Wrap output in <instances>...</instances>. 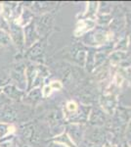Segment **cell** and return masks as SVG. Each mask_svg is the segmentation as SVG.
<instances>
[{
    "label": "cell",
    "mask_w": 131,
    "mask_h": 147,
    "mask_svg": "<svg viewBox=\"0 0 131 147\" xmlns=\"http://www.w3.org/2000/svg\"><path fill=\"white\" fill-rule=\"evenodd\" d=\"M10 80L18 88L26 91L27 80H26V64L24 62H17L14 64L10 71Z\"/></svg>",
    "instance_id": "cell-1"
},
{
    "label": "cell",
    "mask_w": 131,
    "mask_h": 147,
    "mask_svg": "<svg viewBox=\"0 0 131 147\" xmlns=\"http://www.w3.org/2000/svg\"><path fill=\"white\" fill-rule=\"evenodd\" d=\"M45 46H46V37L40 38L36 43H34L32 47L27 49V51L24 52L23 58L28 59L32 62H42L44 57Z\"/></svg>",
    "instance_id": "cell-2"
},
{
    "label": "cell",
    "mask_w": 131,
    "mask_h": 147,
    "mask_svg": "<svg viewBox=\"0 0 131 147\" xmlns=\"http://www.w3.org/2000/svg\"><path fill=\"white\" fill-rule=\"evenodd\" d=\"M9 35H10L11 41L13 42L18 48L20 54L25 52V37H24V30L17 22H10V30H9Z\"/></svg>",
    "instance_id": "cell-3"
},
{
    "label": "cell",
    "mask_w": 131,
    "mask_h": 147,
    "mask_svg": "<svg viewBox=\"0 0 131 147\" xmlns=\"http://www.w3.org/2000/svg\"><path fill=\"white\" fill-rule=\"evenodd\" d=\"M21 137L27 145H33L40 140V134L34 124H26L21 127Z\"/></svg>",
    "instance_id": "cell-4"
},
{
    "label": "cell",
    "mask_w": 131,
    "mask_h": 147,
    "mask_svg": "<svg viewBox=\"0 0 131 147\" xmlns=\"http://www.w3.org/2000/svg\"><path fill=\"white\" fill-rule=\"evenodd\" d=\"M23 30H24V37H25V51H26L30 47H32L34 43H36L41 37H40V35L38 34V32L36 30V28H35L34 20L32 22H30L28 25L25 26L23 28Z\"/></svg>",
    "instance_id": "cell-5"
},
{
    "label": "cell",
    "mask_w": 131,
    "mask_h": 147,
    "mask_svg": "<svg viewBox=\"0 0 131 147\" xmlns=\"http://www.w3.org/2000/svg\"><path fill=\"white\" fill-rule=\"evenodd\" d=\"M53 22H54L53 15L50 13L44 14V15L40 16L37 20H34L35 28H36V30L38 32V34L40 35V37H41V35H43L45 37L47 36L49 30L52 28Z\"/></svg>",
    "instance_id": "cell-6"
},
{
    "label": "cell",
    "mask_w": 131,
    "mask_h": 147,
    "mask_svg": "<svg viewBox=\"0 0 131 147\" xmlns=\"http://www.w3.org/2000/svg\"><path fill=\"white\" fill-rule=\"evenodd\" d=\"M19 119L18 111L13 105L8 104V105L3 106L0 108V123H5V124H13Z\"/></svg>",
    "instance_id": "cell-7"
},
{
    "label": "cell",
    "mask_w": 131,
    "mask_h": 147,
    "mask_svg": "<svg viewBox=\"0 0 131 147\" xmlns=\"http://www.w3.org/2000/svg\"><path fill=\"white\" fill-rule=\"evenodd\" d=\"M2 92L4 93L7 98H9L12 101L20 102L23 100L24 96L26 95V91L21 90L20 88L16 86L13 84H8L5 86L2 87Z\"/></svg>",
    "instance_id": "cell-8"
},
{
    "label": "cell",
    "mask_w": 131,
    "mask_h": 147,
    "mask_svg": "<svg viewBox=\"0 0 131 147\" xmlns=\"http://www.w3.org/2000/svg\"><path fill=\"white\" fill-rule=\"evenodd\" d=\"M41 98H42L41 90L39 88H37V87H35V88L30 89V90H28L26 93V95L24 96L22 101L25 104H28L30 106H35L41 100Z\"/></svg>",
    "instance_id": "cell-9"
},
{
    "label": "cell",
    "mask_w": 131,
    "mask_h": 147,
    "mask_svg": "<svg viewBox=\"0 0 131 147\" xmlns=\"http://www.w3.org/2000/svg\"><path fill=\"white\" fill-rule=\"evenodd\" d=\"M33 18H34V16H33V13L32 12V10H30L28 7H24L22 13H21V16L19 17L18 20L15 21V22H17L21 27L24 28L25 26L28 25L30 22H32Z\"/></svg>",
    "instance_id": "cell-10"
},
{
    "label": "cell",
    "mask_w": 131,
    "mask_h": 147,
    "mask_svg": "<svg viewBox=\"0 0 131 147\" xmlns=\"http://www.w3.org/2000/svg\"><path fill=\"white\" fill-rule=\"evenodd\" d=\"M14 131H15V127L13 125V124L0 123V139H3L7 136H12Z\"/></svg>",
    "instance_id": "cell-11"
},
{
    "label": "cell",
    "mask_w": 131,
    "mask_h": 147,
    "mask_svg": "<svg viewBox=\"0 0 131 147\" xmlns=\"http://www.w3.org/2000/svg\"><path fill=\"white\" fill-rule=\"evenodd\" d=\"M50 4L48 2H32V12L35 13H46L48 11Z\"/></svg>",
    "instance_id": "cell-12"
},
{
    "label": "cell",
    "mask_w": 131,
    "mask_h": 147,
    "mask_svg": "<svg viewBox=\"0 0 131 147\" xmlns=\"http://www.w3.org/2000/svg\"><path fill=\"white\" fill-rule=\"evenodd\" d=\"M10 43H11V38L9 34H7V32L0 30V48L8 46Z\"/></svg>",
    "instance_id": "cell-13"
},
{
    "label": "cell",
    "mask_w": 131,
    "mask_h": 147,
    "mask_svg": "<svg viewBox=\"0 0 131 147\" xmlns=\"http://www.w3.org/2000/svg\"><path fill=\"white\" fill-rule=\"evenodd\" d=\"M0 147H15V137L13 136H9L1 139Z\"/></svg>",
    "instance_id": "cell-14"
},
{
    "label": "cell",
    "mask_w": 131,
    "mask_h": 147,
    "mask_svg": "<svg viewBox=\"0 0 131 147\" xmlns=\"http://www.w3.org/2000/svg\"><path fill=\"white\" fill-rule=\"evenodd\" d=\"M50 91H51V87L49 85H45L43 87V89L41 90V93H42V97H46L48 96L50 94Z\"/></svg>",
    "instance_id": "cell-15"
},
{
    "label": "cell",
    "mask_w": 131,
    "mask_h": 147,
    "mask_svg": "<svg viewBox=\"0 0 131 147\" xmlns=\"http://www.w3.org/2000/svg\"><path fill=\"white\" fill-rule=\"evenodd\" d=\"M47 147H65V146H63V145H60V144H58L57 142H53V143H51V144H49Z\"/></svg>",
    "instance_id": "cell-16"
},
{
    "label": "cell",
    "mask_w": 131,
    "mask_h": 147,
    "mask_svg": "<svg viewBox=\"0 0 131 147\" xmlns=\"http://www.w3.org/2000/svg\"><path fill=\"white\" fill-rule=\"evenodd\" d=\"M0 17H1V5H0Z\"/></svg>",
    "instance_id": "cell-17"
},
{
    "label": "cell",
    "mask_w": 131,
    "mask_h": 147,
    "mask_svg": "<svg viewBox=\"0 0 131 147\" xmlns=\"http://www.w3.org/2000/svg\"><path fill=\"white\" fill-rule=\"evenodd\" d=\"M129 131L131 132V124H130V127H129Z\"/></svg>",
    "instance_id": "cell-18"
}]
</instances>
